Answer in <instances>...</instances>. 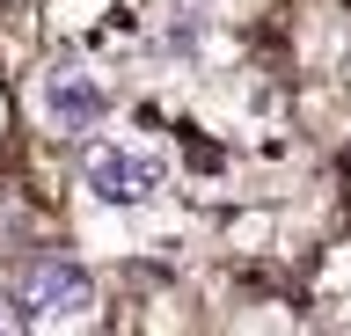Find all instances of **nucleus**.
I'll return each instance as SVG.
<instances>
[{
  "instance_id": "f257e3e1",
  "label": "nucleus",
  "mask_w": 351,
  "mask_h": 336,
  "mask_svg": "<svg viewBox=\"0 0 351 336\" xmlns=\"http://www.w3.org/2000/svg\"><path fill=\"white\" fill-rule=\"evenodd\" d=\"M15 307H22V322H73V314L95 307V278L73 256H37L15 285Z\"/></svg>"
},
{
  "instance_id": "f03ea898",
  "label": "nucleus",
  "mask_w": 351,
  "mask_h": 336,
  "mask_svg": "<svg viewBox=\"0 0 351 336\" xmlns=\"http://www.w3.org/2000/svg\"><path fill=\"white\" fill-rule=\"evenodd\" d=\"M161 183H169V161L154 154V146H125L117 139V146H95L88 154V190L103 205H147Z\"/></svg>"
},
{
  "instance_id": "7ed1b4c3",
  "label": "nucleus",
  "mask_w": 351,
  "mask_h": 336,
  "mask_svg": "<svg viewBox=\"0 0 351 336\" xmlns=\"http://www.w3.org/2000/svg\"><path fill=\"white\" fill-rule=\"evenodd\" d=\"M37 110L51 117L59 132H88V125H95V117L110 110V103H103V88H95L88 73H73V66H51V73L37 81Z\"/></svg>"
},
{
  "instance_id": "20e7f679",
  "label": "nucleus",
  "mask_w": 351,
  "mask_h": 336,
  "mask_svg": "<svg viewBox=\"0 0 351 336\" xmlns=\"http://www.w3.org/2000/svg\"><path fill=\"white\" fill-rule=\"evenodd\" d=\"M22 322V307H15V285H0V329H15Z\"/></svg>"
}]
</instances>
